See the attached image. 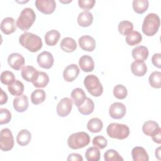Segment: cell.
Instances as JSON below:
<instances>
[{"instance_id":"1","label":"cell","mask_w":161,"mask_h":161,"mask_svg":"<svg viewBox=\"0 0 161 161\" xmlns=\"http://www.w3.org/2000/svg\"><path fill=\"white\" fill-rule=\"evenodd\" d=\"M21 45L31 52H36L42 47V41L40 36L29 32H25L19 38Z\"/></svg>"},{"instance_id":"2","label":"cell","mask_w":161,"mask_h":161,"mask_svg":"<svg viewBox=\"0 0 161 161\" xmlns=\"http://www.w3.org/2000/svg\"><path fill=\"white\" fill-rule=\"evenodd\" d=\"M160 25L159 16L155 13H149L144 18L142 30L148 36H153L158 30Z\"/></svg>"},{"instance_id":"3","label":"cell","mask_w":161,"mask_h":161,"mask_svg":"<svg viewBox=\"0 0 161 161\" xmlns=\"http://www.w3.org/2000/svg\"><path fill=\"white\" fill-rule=\"evenodd\" d=\"M36 14L33 9L26 8L23 9L16 21V26L23 31L28 30L35 22Z\"/></svg>"},{"instance_id":"4","label":"cell","mask_w":161,"mask_h":161,"mask_svg":"<svg viewBox=\"0 0 161 161\" xmlns=\"http://www.w3.org/2000/svg\"><path fill=\"white\" fill-rule=\"evenodd\" d=\"M90 142L89 135L84 131L72 133L67 140V145L69 148L75 150L84 148Z\"/></svg>"},{"instance_id":"5","label":"cell","mask_w":161,"mask_h":161,"mask_svg":"<svg viewBox=\"0 0 161 161\" xmlns=\"http://www.w3.org/2000/svg\"><path fill=\"white\" fill-rule=\"evenodd\" d=\"M106 132L110 138L123 140L129 136L130 128L124 124L111 123L108 126Z\"/></svg>"},{"instance_id":"6","label":"cell","mask_w":161,"mask_h":161,"mask_svg":"<svg viewBox=\"0 0 161 161\" xmlns=\"http://www.w3.org/2000/svg\"><path fill=\"white\" fill-rule=\"evenodd\" d=\"M84 84L87 91L93 96L99 97L103 92V87L99 78L95 75H87L84 80Z\"/></svg>"},{"instance_id":"7","label":"cell","mask_w":161,"mask_h":161,"mask_svg":"<svg viewBox=\"0 0 161 161\" xmlns=\"http://www.w3.org/2000/svg\"><path fill=\"white\" fill-rule=\"evenodd\" d=\"M14 138L9 128H4L1 131L0 148L2 151L8 152L14 147Z\"/></svg>"},{"instance_id":"8","label":"cell","mask_w":161,"mask_h":161,"mask_svg":"<svg viewBox=\"0 0 161 161\" xmlns=\"http://www.w3.org/2000/svg\"><path fill=\"white\" fill-rule=\"evenodd\" d=\"M35 6L38 11L45 14L52 13L55 8L56 3L54 0H36Z\"/></svg>"},{"instance_id":"9","label":"cell","mask_w":161,"mask_h":161,"mask_svg":"<svg viewBox=\"0 0 161 161\" xmlns=\"http://www.w3.org/2000/svg\"><path fill=\"white\" fill-rule=\"evenodd\" d=\"M72 100L69 97L62 98L57 106V113L61 117L67 116L72 108Z\"/></svg>"},{"instance_id":"10","label":"cell","mask_w":161,"mask_h":161,"mask_svg":"<svg viewBox=\"0 0 161 161\" xmlns=\"http://www.w3.org/2000/svg\"><path fill=\"white\" fill-rule=\"evenodd\" d=\"M126 109L124 104L119 102L113 103L109 109V113L113 119H121L126 114Z\"/></svg>"},{"instance_id":"11","label":"cell","mask_w":161,"mask_h":161,"mask_svg":"<svg viewBox=\"0 0 161 161\" xmlns=\"http://www.w3.org/2000/svg\"><path fill=\"white\" fill-rule=\"evenodd\" d=\"M38 65L44 69H50L53 64L54 59L52 54L47 51H43L40 53L36 58Z\"/></svg>"},{"instance_id":"12","label":"cell","mask_w":161,"mask_h":161,"mask_svg":"<svg viewBox=\"0 0 161 161\" xmlns=\"http://www.w3.org/2000/svg\"><path fill=\"white\" fill-rule=\"evenodd\" d=\"M8 63L12 69L19 70L25 64V58L18 53H13L8 56Z\"/></svg>"},{"instance_id":"13","label":"cell","mask_w":161,"mask_h":161,"mask_svg":"<svg viewBox=\"0 0 161 161\" xmlns=\"http://www.w3.org/2000/svg\"><path fill=\"white\" fill-rule=\"evenodd\" d=\"M79 72V69L76 64H70L64 70V79L67 82H72L78 77Z\"/></svg>"},{"instance_id":"14","label":"cell","mask_w":161,"mask_h":161,"mask_svg":"<svg viewBox=\"0 0 161 161\" xmlns=\"http://www.w3.org/2000/svg\"><path fill=\"white\" fill-rule=\"evenodd\" d=\"M79 45L84 51L92 52L96 48L95 40L89 35H84L79 38Z\"/></svg>"},{"instance_id":"15","label":"cell","mask_w":161,"mask_h":161,"mask_svg":"<svg viewBox=\"0 0 161 161\" xmlns=\"http://www.w3.org/2000/svg\"><path fill=\"white\" fill-rule=\"evenodd\" d=\"M28 99L25 95H21L13 99V108L18 113L25 111L28 108Z\"/></svg>"},{"instance_id":"16","label":"cell","mask_w":161,"mask_h":161,"mask_svg":"<svg viewBox=\"0 0 161 161\" xmlns=\"http://www.w3.org/2000/svg\"><path fill=\"white\" fill-rule=\"evenodd\" d=\"M1 30L6 35H9L14 33L16 30L14 19L11 17L4 18L1 23Z\"/></svg>"},{"instance_id":"17","label":"cell","mask_w":161,"mask_h":161,"mask_svg":"<svg viewBox=\"0 0 161 161\" xmlns=\"http://www.w3.org/2000/svg\"><path fill=\"white\" fill-rule=\"evenodd\" d=\"M80 69L86 72H92L94 69V62L92 58L87 55L82 56L79 61Z\"/></svg>"},{"instance_id":"18","label":"cell","mask_w":161,"mask_h":161,"mask_svg":"<svg viewBox=\"0 0 161 161\" xmlns=\"http://www.w3.org/2000/svg\"><path fill=\"white\" fill-rule=\"evenodd\" d=\"M131 55L135 61L144 62L148 58V50L145 46H138L133 49Z\"/></svg>"},{"instance_id":"19","label":"cell","mask_w":161,"mask_h":161,"mask_svg":"<svg viewBox=\"0 0 161 161\" xmlns=\"http://www.w3.org/2000/svg\"><path fill=\"white\" fill-rule=\"evenodd\" d=\"M38 70L31 65H26L22 68L21 76L24 80L27 82H33L38 74Z\"/></svg>"},{"instance_id":"20","label":"cell","mask_w":161,"mask_h":161,"mask_svg":"<svg viewBox=\"0 0 161 161\" xmlns=\"http://www.w3.org/2000/svg\"><path fill=\"white\" fill-rule=\"evenodd\" d=\"M71 97L77 107L82 105L87 98L84 90L79 87L73 89L71 92Z\"/></svg>"},{"instance_id":"21","label":"cell","mask_w":161,"mask_h":161,"mask_svg":"<svg viewBox=\"0 0 161 161\" xmlns=\"http://www.w3.org/2000/svg\"><path fill=\"white\" fill-rule=\"evenodd\" d=\"M132 73L138 77L143 76L147 71V67L144 62L134 61L131 64Z\"/></svg>"},{"instance_id":"22","label":"cell","mask_w":161,"mask_h":161,"mask_svg":"<svg viewBox=\"0 0 161 161\" xmlns=\"http://www.w3.org/2000/svg\"><path fill=\"white\" fill-rule=\"evenodd\" d=\"M131 156L134 161H148V155L142 147H135L131 150Z\"/></svg>"},{"instance_id":"23","label":"cell","mask_w":161,"mask_h":161,"mask_svg":"<svg viewBox=\"0 0 161 161\" xmlns=\"http://www.w3.org/2000/svg\"><path fill=\"white\" fill-rule=\"evenodd\" d=\"M93 21L92 14L89 11H82L77 17L78 24L82 27H87L90 26Z\"/></svg>"},{"instance_id":"24","label":"cell","mask_w":161,"mask_h":161,"mask_svg":"<svg viewBox=\"0 0 161 161\" xmlns=\"http://www.w3.org/2000/svg\"><path fill=\"white\" fill-rule=\"evenodd\" d=\"M60 38V33L56 30H52L47 31L45 35V41L47 45H55Z\"/></svg>"},{"instance_id":"25","label":"cell","mask_w":161,"mask_h":161,"mask_svg":"<svg viewBox=\"0 0 161 161\" xmlns=\"http://www.w3.org/2000/svg\"><path fill=\"white\" fill-rule=\"evenodd\" d=\"M49 82V77L44 72H38L35 79L32 82L35 87L43 88L47 86Z\"/></svg>"},{"instance_id":"26","label":"cell","mask_w":161,"mask_h":161,"mask_svg":"<svg viewBox=\"0 0 161 161\" xmlns=\"http://www.w3.org/2000/svg\"><path fill=\"white\" fill-rule=\"evenodd\" d=\"M60 48L65 52H72L77 48V43L73 38L65 37L61 40Z\"/></svg>"},{"instance_id":"27","label":"cell","mask_w":161,"mask_h":161,"mask_svg":"<svg viewBox=\"0 0 161 161\" xmlns=\"http://www.w3.org/2000/svg\"><path fill=\"white\" fill-rule=\"evenodd\" d=\"M159 128L158 124L153 120L145 121L142 126V131L147 136H152Z\"/></svg>"},{"instance_id":"28","label":"cell","mask_w":161,"mask_h":161,"mask_svg":"<svg viewBox=\"0 0 161 161\" xmlns=\"http://www.w3.org/2000/svg\"><path fill=\"white\" fill-rule=\"evenodd\" d=\"M79 113L83 115H88L91 114L94 109V103L89 97H87L84 103L77 107Z\"/></svg>"},{"instance_id":"29","label":"cell","mask_w":161,"mask_h":161,"mask_svg":"<svg viewBox=\"0 0 161 161\" xmlns=\"http://www.w3.org/2000/svg\"><path fill=\"white\" fill-rule=\"evenodd\" d=\"M31 139V133L28 130L23 129L21 130L16 137V141L20 146H26L29 144Z\"/></svg>"},{"instance_id":"30","label":"cell","mask_w":161,"mask_h":161,"mask_svg":"<svg viewBox=\"0 0 161 161\" xmlns=\"http://www.w3.org/2000/svg\"><path fill=\"white\" fill-rule=\"evenodd\" d=\"M10 94L13 96H21L24 92V85L19 80H15L11 84L8 86Z\"/></svg>"},{"instance_id":"31","label":"cell","mask_w":161,"mask_h":161,"mask_svg":"<svg viewBox=\"0 0 161 161\" xmlns=\"http://www.w3.org/2000/svg\"><path fill=\"white\" fill-rule=\"evenodd\" d=\"M103 127L102 121L97 118H93L88 121L87 124V128L89 131L92 133L100 132Z\"/></svg>"},{"instance_id":"32","label":"cell","mask_w":161,"mask_h":161,"mask_svg":"<svg viewBox=\"0 0 161 161\" xmlns=\"http://www.w3.org/2000/svg\"><path fill=\"white\" fill-rule=\"evenodd\" d=\"M126 42L130 46H135L139 44L142 40V35L137 31H132L126 36Z\"/></svg>"},{"instance_id":"33","label":"cell","mask_w":161,"mask_h":161,"mask_svg":"<svg viewBox=\"0 0 161 161\" xmlns=\"http://www.w3.org/2000/svg\"><path fill=\"white\" fill-rule=\"evenodd\" d=\"M148 5V0H134L132 3L133 10L138 14L145 13L147 10Z\"/></svg>"},{"instance_id":"34","label":"cell","mask_w":161,"mask_h":161,"mask_svg":"<svg viewBox=\"0 0 161 161\" xmlns=\"http://www.w3.org/2000/svg\"><path fill=\"white\" fill-rule=\"evenodd\" d=\"M46 97L45 92L43 89H36L31 94V103L35 105L42 103Z\"/></svg>"},{"instance_id":"35","label":"cell","mask_w":161,"mask_h":161,"mask_svg":"<svg viewBox=\"0 0 161 161\" xmlns=\"http://www.w3.org/2000/svg\"><path fill=\"white\" fill-rule=\"evenodd\" d=\"M100 151L96 147H91L85 153L86 158L88 161H98L100 159Z\"/></svg>"},{"instance_id":"36","label":"cell","mask_w":161,"mask_h":161,"mask_svg":"<svg viewBox=\"0 0 161 161\" xmlns=\"http://www.w3.org/2000/svg\"><path fill=\"white\" fill-rule=\"evenodd\" d=\"M148 81L150 85L156 89L161 87V72L158 71L153 72L149 76Z\"/></svg>"},{"instance_id":"37","label":"cell","mask_w":161,"mask_h":161,"mask_svg":"<svg viewBox=\"0 0 161 161\" xmlns=\"http://www.w3.org/2000/svg\"><path fill=\"white\" fill-rule=\"evenodd\" d=\"M118 29L120 34L123 35H127L133 31V25L129 21H122L119 23Z\"/></svg>"},{"instance_id":"38","label":"cell","mask_w":161,"mask_h":161,"mask_svg":"<svg viewBox=\"0 0 161 161\" xmlns=\"http://www.w3.org/2000/svg\"><path fill=\"white\" fill-rule=\"evenodd\" d=\"M113 94L116 98L118 99H123L127 96L128 91L125 86L118 84L113 88Z\"/></svg>"},{"instance_id":"39","label":"cell","mask_w":161,"mask_h":161,"mask_svg":"<svg viewBox=\"0 0 161 161\" xmlns=\"http://www.w3.org/2000/svg\"><path fill=\"white\" fill-rule=\"evenodd\" d=\"M104 158L106 161H123V158L119 153L113 149L108 150L104 154Z\"/></svg>"},{"instance_id":"40","label":"cell","mask_w":161,"mask_h":161,"mask_svg":"<svg viewBox=\"0 0 161 161\" xmlns=\"http://www.w3.org/2000/svg\"><path fill=\"white\" fill-rule=\"evenodd\" d=\"M14 74L9 70L3 71L1 74V82L5 85H10L15 80Z\"/></svg>"},{"instance_id":"41","label":"cell","mask_w":161,"mask_h":161,"mask_svg":"<svg viewBox=\"0 0 161 161\" xmlns=\"http://www.w3.org/2000/svg\"><path fill=\"white\" fill-rule=\"evenodd\" d=\"M11 119V112L6 108L0 109V124H7Z\"/></svg>"},{"instance_id":"42","label":"cell","mask_w":161,"mask_h":161,"mask_svg":"<svg viewBox=\"0 0 161 161\" xmlns=\"http://www.w3.org/2000/svg\"><path fill=\"white\" fill-rule=\"evenodd\" d=\"M92 144L100 149H103L107 146L108 141L103 136L97 135L93 138Z\"/></svg>"},{"instance_id":"43","label":"cell","mask_w":161,"mask_h":161,"mask_svg":"<svg viewBox=\"0 0 161 161\" xmlns=\"http://www.w3.org/2000/svg\"><path fill=\"white\" fill-rule=\"evenodd\" d=\"M95 3L96 1L94 0H79L78 1L79 6L86 11L92 9L94 6Z\"/></svg>"},{"instance_id":"44","label":"cell","mask_w":161,"mask_h":161,"mask_svg":"<svg viewBox=\"0 0 161 161\" xmlns=\"http://www.w3.org/2000/svg\"><path fill=\"white\" fill-rule=\"evenodd\" d=\"M160 53H155L152 57V62L153 65L158 68L160 69L161 67V60H160Z\"/></svg>"},{"instance_id":"45","label":"cell","mask_w":161,"mask_h":161,"mask_svg":"<svg viewBox=\"0 0 161 161\" xmlns=\"http://www.w3.org/2000/svg\"><path fill=\"white\" fill-rule=\"evenodd\" d=\"M67 160L68 161H70H70L71 160H72V161H82L83 158L80 154L73 153H70L69 155Z\"/></svg>"},{"instance_id":"46","label":"cell","mask_w":161,"mask_h":161,"mask_svg":"<svg viewBox=\"0 0 161 161\" xmlns=\"http://www.w3.org/2000/svg\"><path fill=\"white\" fill-rule=\"evenodd\" d=\"M161 129L159 127V128L157 130V131L152 136V140L154 142L160 144L161 143Z\"/></svg>"},{"instance_id":"47","label":"cell","mask_w":161,"mask_h":161,"mask_svg":"<svg viewBox=\"0 0 161 161\" xmlns=\"http://www.w3.org/2000/svg\"><path fill=\"white\" fill-rule=\"evenodd\" d=\"M8 100V96L6 92H4V91L1 89V96H0V104H4L7 102Z\"/></svg>"},{"instance_id":"48","label":"cell","mask_w":161,"mask_h":161,"mask_svg":"<svg viewBox=\"0 0 161 161\" xmlns=\"http://www.w3.org/2000/svg\"><path fill=\"white\" fill-rule=\"evenodd\" d=\"M155 157L158 160H160V147H158L155 150Z\"/></svg>"}]
</instances>
